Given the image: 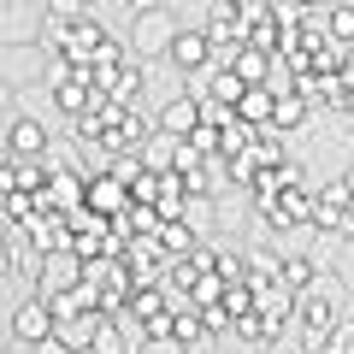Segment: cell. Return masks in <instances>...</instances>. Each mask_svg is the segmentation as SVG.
<instances>
[{
    "instance_id": "obj_1",
    "label": "cell",
    "mask_w": 354,
    "mask_h": 354,
    "mask_svg": "<svg viewBox=\"0 0 354 354\" xmlns=\"http://www.w3.org/2000/svg\"><path fill=\"white\" fill-rule=\"evenodd\" d=\"M177 12H165V6H153V12H136L130 18V53L136 59H165V48H171L177 36Z\"/></svg>"
},
{
    "instance_id": "obj_2",
    "label": "cell",
    "mask_w": 354,
    "mask_h": 354,
    "mask_svg": "<svg viewBox=\"0 0 354 354\" xmlns=\"http://www.w3.org/2000/svg\"><path fill=\"white\" fill-rule=\"evenodd\" d=\"M307 230H319V236H348V230H354V195H348L342 177L313 195V225H307Z\"/></svg>"
},
{
    "instance_id": "obj_3",
    "label": "cell",
    "mask_w": 354,
    "mask_h": 354,
    "mask_svg": "<svg viewBox=\"0 0 354 354\" xmlns=\"http://www.w3.org/2000/svg\"><path fill=\"white\" fill-rule=\"evenodd\" d=\"M201 30H207V41H213V59H218V53L230 59V53L248 41V12H242V6H230V0H213Z\"/></svg>"
},
{
    "instance_id": "obj_4",
    "label": "cell",
    "mask_w": 354,
    "mask_h": 354,
    "mask_svg": "<svg viewBox=\"0 0 354 354\" xmlns=\"http://www.w3.org/2000/svg\"><path fill=\"white\" fill-rule=\"evenodd\" d=\"M48 337H53V307H48V295H41V290H30L24 301L12 307V342L36 348V342H48Z\"/></svg>"
},
{
    "instance_id": "obj_5",
    "label": "cell",
    "mask_w": 354,
    "mask_h": 354,
    "mask_svg": "<svg viewBox=\"0 0 354 354\" xmlns=\"http://www.w3.org/2000/svg\"><path fill=\"white\" fill-rule=\"evenodd\" d=\"M0 148L12 153V160H41V153L53 148V136H48V124H41V118H12V124L0 130Z\"/></svg>"
},
{
    "instance_id": "obj_6",
    "label": "cell",
    "mask_w": 354,
    "mask_h": 354,
    "mask_svg": "<svg viewBox=\"0 0 354 354\" xmlns=\"http://www.w3.org/2000/svg\"><path fill=\"white\" fill-rule=\"evenodd\" d=\"M153 130L171 136V142H189L195 130H201V101H195V95H171V101L153 113Z\"/></svg>"
},
{
    "instance_id": "obj_7",
    "label": "cell",
    "mask_w": 354,
    "mask_h": 354,
    "mask_svg": "<svg viewBox=\"0 0 354 354\" xmlns=\"http://www.w3.org/2000/svg\"><path fill=\"white\" fill-rule=\"evenodd\" d=\"M83 207H88L95 218H118V213L130 207V189L118 183L113 171H95V177H83Z\"/></svg>"
},
{
    "instance_id": "obj_8",
    "label": "cell",
    "mask_w": 354,
    "mask_h": 354,
    "mask_svg": "<svg viewBox=\"0 0 354 354\" xmlns=\"http://www.w3.org/2000/svg\"><path fill=\"white\" fill-rule=\"evenodd\" d=\"M165 59H171L177 71L201 77L207 65H213V41H207V30H177V36H171V48H165Z\"/></svg>"
},
{
    "instance_id": "obj_9",
    "label": "cell",
    "mask_w": 354,
    "mask_h": 354,
    "mask_svg": "<svg viewBox=\"0 0 354 354\" xmlns=\"http://www.w3.org/2000/svg\"><path fill=\"white\" fill-rule=\"evenodd\" d=\"M0 236H6V266H12V278H30V283H36L48 254L30 242V230H24V225H0Z\"/></svg>"
},
{
    "instance_id": "obj_10",
    "label": "cell",
    "mask_w": 354,
    "mask_h": 354,
    "mask_svg": "<svg viewBox=\"0 0 354 354\" xmlns=\"http://www.w3.org/2000/svg\"><path fill=\"white\" fill-rule=\"evenodd\" d=\"M24 230H30V242H36L41 254H71V236H77L65 213H30Z\"/></svg>"
},
{
    "instance_id": "obj_11",
    "label": "cell",
    "mask_w": 354,
    "mask_h": 354,
    "mask_svg": "<svg viewBox=\"0 0 354 354\" xmlns=\"http://www.w3.org/2000/svg\"><path fill=\"white\" fill-rule=\"evenodd\" d=\"M41 59H48V53H41L36 41H0V77H6L12 88H24L30 77L41 71Z\"/></svg>"
},
{
    "instance_id": "obj_12",
    "label": "cell",
    "mask_w": 354,
    "mask_h": 354,
    "mask_svg": "<svg viewBox=\"0 0 354 354\" xmlns=\"http://www.w3.org/2000/svg\"><path fill=\"white\" fill-rule=\"evenodd\" d=\"M106 41H113V30H106L101 18L88 12V18H77V24H71V41H65V59H71V65H88V59H101V48H106Z\"/></svg>"
},
{
    "instance_id": "obj_13",
    "label": "cell",
    "mask_w": 354,
    "mask_h": 354,
    "mask_svg": "<svg viewBox=\"0 0 354 354\" xmlns=\"http://www.w3.org/2000/svg\"><path fill=\"white\" fill-rule=\"evenodd\" d=\"M77 283H83V260H77V254H48V260H41V278H36L41 295H65V290H77Z\"/></svg>"
},
{
    "instance_id": "obj_14",
    "label": "cell",
    "mask_w": 354,
    "mask_h": 354,
    "mask_svg": "<svg viewBox=\"0 0 354 354\" xmlns=\"http://www.w3.org/2000/svg\"><path fill=\"white\" fill-rule=\"evenodd\" d=\"M160 225H165V218L153 213L148 201H130L124 213L113 218V230H118V236H124V242H130V236H160Z\"/></svg>"
},
{
    "instance_id": "obj_15",
    "label": "cell",
    "mask_w": 354,
    "mask_h": 354,
    "mask_svg": "<svg viewBox=\"0 0 354 354\" xmlns=\"http://www.w3.org/2000/svg\"><path fill=\"white\" fill-rule=\"evenodd\" d=\"M325 272V266L313 260V254H283V266H278V283L290 295H301V290H313V278Z\"/></svg>"
},
{
    "instance_id": "obj_16",
    "label": "cell",
    "mask_w": 354,
    "mask_h": 354,
    "mask_svg": "<svg viewBox=\"0 0 354 354\" xmlns=\"http://www.w3.org/2000/svg\"><path fill=\"white\" fill-rule=\"evenodd\" d=\"M272 101H278L272 88L248 83V95H242V101H236V118H242V124H248V130H272Z\"/></svg>"
},
{
    "instance_id": "obj_17",
    "label": "cell",
    "mask_w": 354,
    "mask_h": 354,
    "mask_svg": "<svg viewBox=\"0 0 354 354\" xmlns=\"http://www.w3.org/2000/svg\"><path fill=\"white\" fill-rule=\"evenodd\" d=\"M225 65L242 77V83H266V71H272V48H254V41H242V48L230 53Z\"/></svg>"
},
{
    "instance_id": "obj_18",
    "label": "cell",
    "mask_w": 354,
    "mask_h": 354,
    "mask_svg": "<svg viewBox=\"0 0 354 354\" xmlns=\"http://www.w3.org/2000/svg\"><path fill=\"white\" fill-rule=\"evenodd\" d=\"M230 330H236V337L248 342V348H266V342H278V337H283V319H266V313H242V319H236Z\"/></svg>"
},
{
    "instance_id": "obj_19",
    "label": "cell",
    "mask_w": 354,
    "mask_h": 354,
    "mask_svg": "<svg viewBox=\"0 0 354 354\" xmlns=\"http://www.w3.org/2000/svg\"><path fill=\"white\" fill-rule=\"evenodd\" d=\"M36 30H41L36 6H6L0 12V41H36Z\"/></svg>"
},
{
    "instance_id": "obj_20",
    "label": "cell",
    "mask_w": 354,
    "mask_h": 354,
    "mask_svg": "<svg viewBox=\"0 0 354 354\" xmlns=\"http://www.w3.org/2000/svg\"><path fill=\"white\" fill-rule=\"evenodd\" d=\"M101 307H83V313H71V319H59V337L71 342V348H88L95 342V330H101Z\"/></svg>"
},
{
    "instance_id": "obj_21",
    "label": "cell",
    "mask_w": 354,
    "mask_h": 354,
    "mask_svg": "<svg viewBox=\"0 0 354 354\" xmlns=\"http://www.w3.org/2000/svg\"><path fill=\"white\" fill-rule=\"evenodd\" d=\"M160 248H165V260H183V254L201 248V236H195L183 218H165V225H160Z\"/></svg>"
},
{
    "instance_id": "obj_22",
    "label": "cell",
    "mask_w": 354,
    "mask_h": 354,
    "mask_svg": "<svg viewBox=\"0 0 354 354\" xmlns=\"http://www.w3.org/2000/svg\"><path fill=\"white\" fill-rule=\"evenodd\" d=\"M307 113H313V106H307L301 95H278V101H272V130H278V136L283 130H301Z\"/></svg>"
},
{
    "instance_id": "obj_23",
    "label": "cell",
    "mask_w": 354,
    "mask_h": 354,
    "mask_svg": "<svg viewBox=\"0 0 354 354\" xmlns=\"http://www.w3.org/2000/svg\"><path fill=\"white\" fill-rule=\"evenodd\" d=\"M183 201H189L183 177H177V171H165V177H160V201H153V213H160V218H183Z\"/></svg>"
},
{
    "instance_id": "obj_24",
    "label": "cell",
    "mask_w": 354,
    "mask_h": 354,
    "mask_svg": "<svg viewBox=\"0 0 354 354\" xmlns=\"http://www.w3.org/2000/svg\"><path fill=\"white\" fill-rule=\"evenodd\" d=\"M171 337L183 342V348H195V342H207V325H201V307H171Z\"/></svg>"
},
{
    "instance_id": "obj_25",
    "label": "cell",
    "mask_w": 354,
    "mask_h": 354,
    "mask_svg": "<svg viewBox=\"0 0 354 354\" xmlns=\"http://www.w3.org/2000/svg\"><path fill=\"white\" fill-rule=\"evenodd\" d=\"M142 165H148V171H171V165H177V142L171 136H160V130H153V136L148 142H142Z\"/></svg>"
},
{
    "instance_id": "obj_26",
    "label": "cell",
    "mask_w": 354,
    "mask_h": 354,
    "mask_svg": "<svg viewBox=\"0 0 354 354\" xmlns=\"http://www.w3.org/2000/svg\"><path fill=\"white\" fill-rule=\"evenodd\" d=\"M207 88H213V101H218V106H236L242 95H248V83H242L230 65H225V71H213V83H207Z\"/></svg>"
},
{
    "instance_id": "obj_27",
    "label": "cell",
    "mask_w": 354,
    "mask_h": 354,
    "mask_svg": "<svg viewBox=\"0 0 354 354\" xmlns=\"http://www.w3.org/2000/svg\"><path fill=\"white\" fill-rule=\"evenodd\" d=\"M325 36L354 48V6H325Z\"/></svg>"
},
{
    "instance_id": "obj_28",
    "label": "cell",
    "mask_w": 354,
    "mask_h": 354,
    "mask_svg": "<svg viewBox=\"0 0 354 354\" xmlns=\"http://www.w3.org/2000/svg\"><path fill=\"white\" fill-rule=\"evenodd\" d=\"M218 307L230 313V325H236L242 313H254V290H248V278H242V283H225V295H218Z\"/></svg>"
},
{
    "instance_id": "obj_29",
    "label": "cell",
    "mask_w": 354,
    "mask_h": 354,
    "mask_svg": "<svg viewBox=\"0 0 354 354\" xmlns=\"http://www.w3.org/2000/svg\"><path fill=\"white\" fill-rule=\"evenodd\" d=\"M41 12H48V18H65V24H77V18L95 12V0H48Z\"/></svg>"
},
{
    "instance_id": "obj_30",
    "label": "cell",
    "mask_w": 354,
    "mask_h": 354,
    "mask_svg": "<svg viewBox=\"0 0 354 354\" xmlns=\"http://www.w3.org/2000/svg\"><path fill=\"white\" fill-rule=\"evenodd\" d=\"M160 177L165 171H136V177H130V201H148L153 207V201H160Z\"/></svg>"
},
{
    "instance_id": "obj_31",
    "label": "cell",
    "mask_w": 354,
    "mask_h": 354,
    "mask_svg": "<svg viewBox=\"0 0 354 354\" xmlns=\"http://www.w3.org/2000/svg\"><path fill=\"white\" fill-rule=\"evenodd\" d=\"M130 354H189V348H183L177 337H142V342H136Z\"/></svg>"
},
{
    "instance_id": "obj_32",
    "label": "cell",
    "mask_w": 354,
    "mask_h": 354,
    "mask_svg": "<svg viewBox=\"0 0 354 354\" xmlns=\"http://www.w3.org/2000/svg\"><path fill=\"white\" fill-rule=\"evenodd\" d=\"M30 354H77V348H71V342L59 337V330H53V337H48V342H36V348H30Z\"/></svg>"
},
{
    "instance_id": "obj_33",
    "label": "cell",
    "mask_w": 354,
    "mask_h": 354,
    "mask_svg": "<svg viewBox=\"0 0 354 354\" xmlns=\"http://www.w3.org/2000/svg\"><path fill=\"white\" fill-rule=\"evenodd\" d=\"M124 6H130V18H136V12H153V6H165V0H124Z\"/></svg>"
},
{
    "instance_id": "obj_34",
    "label": "cell",
    "mask_w": 354,
    "mask_h": 354,
    "mask_svg": "<svg viewBox=\"0 0 354 354\" xmlns=\"http://www.w3.org/2000/svg\"><path fill=\"white\" fill-rule=\"evenodd\" d=\"M12 95H18V88L6 83V77H0V113H6V106H12Z\"/></svg>"
},
{
    "instance_id": "obj_35",
    "label": "cell",
    "mask_w": 354,
    "mask_h": 354,
    "mask_svg": "<svg viewBox=\"0 0 354 354\" xmlns=\"http://www.w3.org/2000/svg\"><path fill=\"white\" fill-rule=\"evenodd\" d=\"M12 278V266H6V236H0V283Z\"/></svg>"
},
{
    "instance_id": "obj_36",
    "label": "cell",
    "mask_w": 354,
    "mask_h": 354,
    "mask_svg": "<svg viewBox=\"0 0 354 354\" xmlns=\"http://www.w3.org/2000/svg\"><path fill=\"white\" fill-rule=\"evenodd\" d=\"M242 354H248V348H242Z\"/></svg>"
}]
</instances>
